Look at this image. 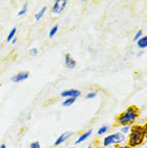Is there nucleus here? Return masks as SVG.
Instances as JSON below:
<instances>
[{
	"label": "nucleus",
	"mask_w": 147,
	"mask_h": 148,
	"mask_svg": "<svg viewBox=\"0 0 147 148\" xmlns=\"http://www.w3.org/2000/svg\"><path fill=\"white\" fill-rule=\"evenodd\" d=\"M140 116V108L136 105H130L125 112L118 115L116 118V125L118 126H131Z\"/></svg>",
	"instance_id": "1"
},
{
	"label": "nucleus",
	"mask_w": 147,
	"mask_h": 148,
	"mask_svg": "<svg viewBox=\"0 0 147 148\" xmlns=\"http://www.w3.org/2000/svg\"><path fill=\"white\" fill-rule=\"evenodd\" d=\"M145 141V131L143 126L141 125H133L130 130L128 138V146L130 148H135L141 146Z\"/></svg>",
	"instance_id": "2"
},
{
	"label": "nucleus",
	"mask_w": 147,
	"mask_h": 148,
	"mask_svg": "<svg viewBox=\"0 0 147 148\" xmlns=\"http://www.w3.org/2000/svg\"><path fill=\"white\" fill-rule=\"evenodd\" d=\"M124 141H126V136L120 132H116V133L110 134L107 136L104 137L103 140V146H110V145L114 144H120Z\"/></svg>",
	"instance_id": "3"
},
{
	"label": "nucleus",
	"mask_w": 147,
	"mask_h": 148,
	"mask_svg": "<svg viewBox=\"0 0 147 148\" xmlns=\"http://www.w3.org/2000/svg\"><path fill=\"white\" fill-rule=\"evenodd\" d=\"M67 3H68L67 0H63V1L57 0V1H55V3H54V5L52 8V12H53L54 14H60V13L63 11V9L66 8Z\"/></svg>",
	"instance_id": "4"
},
{
	"label": "nucleus",
	"mask_w": 147,
	"mask_h": 148,
	"mask_svg": "<svg viewBox=\"0 0 147 148\" xmlns=\"http://www.w3.org/2000/svg\"><path fill=\"white\" fill-rule=\"evenodd\" d=\"M60 96L63 98H74L76 99L81 96V91L78 89H68V90H63V92L60 93Z\"/></svg>",
	"instance_id": "5"
},
{
	"label": "nucleus",
	"mask_w": 147,
	"mask_h": 148,
	"mask_svg": "<svg viewBox=\"0 0 147 148\" xmlns=\"http://www.w3.org/2000/svg\"><path fill=\"white\" fill-rule=\"evenodd\" d=\"M28 77H29V72L28 71H22V72L15 74L14 76L11 78V81L13 83H21L23 81H26Z\"/></svg>",
	"instance_id": "6"
},
{
	"label": "nucleus",
	"mask_w": 147,
	"mask_h": 148,
	"mask_svg": "<svg viewBox=\"0 0 147 148\" xmlns=\"http://www.w3.org/2000/svg\"><path fill=\"white\" fill-rule=\"evenodd\" d=\"M72 135H73V132H69V131H68V132H63V134H60V136H59L58 138L56 140L54 144H55V146H59L60 144L65 143V142H66L68 138H70Z\"/></svg>",
	"instance_id": "7"
},
{
	"label": "nucleus",
	"mask_w": 147,
	"mask_h": 148,
	"mask_svg": "<svg viewBox=\"0 0 147 148\" xmlns=\"http://www.w3.org/2000/svg\"><path fill=\"white\" fill-rule=\"evenodd\" d=\"M65 63H66V67L69 68V69H74L76 67V61L71 57L69 53L65 55Z\"/></svg>",
	"instance_id": "8"
},
{
	"label": "nucleus",
	"mask_w": 147,
	"mask_h": 148,
	"mask_svg": "<svg viewBox=\"0 0 147 148\" xmlns=\"http://www.w3.org/2000/svg\"><path fill=\"white\" fill-rule=\"evenodd\" d=\"M92 134V129H89V130H87L86 132H84V133L82 134L81 136L77 138L76 141H75V145H78V144H81V143H83L84 141H86L87 138H88L90 135Z\"/></svg>",
	"instance_id": "9"
},
{
	"label": "nucleus",
	"mask_w": 147,
	"mask_h": 148,
	"mask_svg": "<svg viewBox=\"0 0 147 148\" xmlns=\"http://www.w3.org/2000/svg\"><path fill=\"white\" fill-rule=\"evenodd\" d=\"M136 42H137V46H139L141 49L146 48L147 47V36H146V37L140 38V39L136 41Z\"/></svg>",
	"instance_id": "10"
},
{
	"label": "nucleus",
	"mask_w": 147,
	"mask_h": 148,
	"mask_svg": "<svg viewBox=\"0 0 147 148\" xmlns=\"http://www.w3.org/2000/svg\"><path fill=\"white\" fill-rule=\"evenodd\" d=\"M75 100H76V99H74V98H67V99H65V100L63 101L61 105L65 106V108H69V106H71V105L75 102Z\"/></svg>",
	"instance_id": "11"
},
{
	"label": "nucleus",
	"mask_w": 147,
	"mask_h": 148,
	"mask_svg": "<svg viewBox=\"0 0 147 148\" xmlns=\"http://www.w3.org/2000/svg\"><path fill=\"white\" fill-rule=\"evenodd\" d=\"M46 10H47V8H46V7H43V8H42L40 11H39L37 13V14L34 15V19H36V21H40L41 17H42V16L44 15L45 12H46Z\"/></svg>",
	"instance_id": "12"
},
{
	"label": "nucleus",
	"mask_w": 147,
	"mask_h": 148,
	"mask_svg": "<svg viewBox=\"0 0 147 148\" xmlns=\"http://www.w3.org/2000/svg\"><path fill=\"white\" fill-rule=\"evenodd\" d=\"M16 30H17V28H16V27H14V28H12V29H11V31L9 32V36H8V38H7L8 42H11V41L15 38V34H16Z\"/></svg>",
	"instance_id": "13"
},
{
	"label": "nucleus",
	"mask_w": 147,
	"mask_h": 148,
	"mask_svg": "<svg viewBox=\"0 0 147 148\" xmlns=\"http://www.w3.org/2000/svg\"><path fill=\"white\" fill-rule=\"evenodd\" d=\"M110 129V126H107V125H103L102 127H100V129L98 130V135H103L104 133H106L107 131Z\"/></svg>",
	"instance_id": "14"
},
{
	"label": "nucleus",
	"mask_w": 147,
	"mask_h": 148,
	"mask_svg": "<svg viewBox=\"0 0 147 148\" xmlns=\"http://www.w3.org/2000/svg\"><path fill=\"white\" fill-rule=\"evenodd\" d=\"M58 28H59L58 25H55V26L53 27V28L51 29V31H49V34H48V37L51 38V39L54 37V36L57 34V31H58Z\"/></svg>",
	"instance_id": "15"
},
{
	"label": "nucleus",
	"mask_w": 147,
	"mask_h": 148,
	"mask_svg": "<svg viewBox=\"0 0 147 148\" xmlns=\"http://www.w3.org/2000/svg\"><path fill=\"white\" fill-rule=\"evenodd\" d=\"M130 130H131V126H124V127H122V129H120V133H122L125 135V134L130 132Z\"/></svg>",
	"instance_id": "16"
},
{
	"label": "nucleus",
	"mask_w": 147,
	"mask_h": 148,
	"mask_svg": "<svg viewBox=\"0 0 147 148\" xmlns=\"http://www.w3.org/2000/svg\"><path fill=\"white\" fill-rule=\"evenodd\" d=\"M27 9H28V3H25L24 5H23L22 9H21V11H19L17 14H19V16H22V15H25L26 12H27Z\"/></svg>",
	"instance_id": "17"
},
{
	"label": "nucleus",
	"mask_w": 147,
	"mask_h": 148,
	"mask_svg": "<svg viewBox=\"0 0 147 148\" xmlns=\"http://www.w3.org/2000/svg\"><path fill=\"white\" fill-rule=\"evenodd\" d=\"M142 37H143V31H142V30H139V31L136 32L135 36H134V38H133V41H134V42H136V41L139 40L140 38H142Z\"/></svg>",
	"instance_id": "18"
},
{
	"label": "nucleus",
	"mask_w": 147,
	"mask_h": 148,
	"mask_svg": "<svg viewBox=\"0 0 147 148\" xmlns=\"http://www.w3.org/2000/svg\"><path fill=\"white\" fill-rule=\"evenodd\" d=\"M29 148H41L40 142H38V141L32 142V143L29 145Z\"/></svg>",
	"instance_id": "19"
},
{
	"label": "nucleus",
	"mask_w": 147,
	"mask_h": 148,
	"mask_svg": "<svg viewBox=\"0 0 147 148\" xmlns=\"http://www.w3.org/2000/svg\"><path fill=\"white\" fill-rule=\"evenodd\" d=\"M96 97H97V92L90 91V92H88L86 95V99H93V98H96Z\"/></svg>",
	"instance_id": "20"
},
{
	"label": "nucleus",
	"mask_w": 147,
	"mask_h": 148,
	"mask_svg": "<svg viewBox=\"0 0 147 148\" xmlns=\"http://www.w3.org/2000/svg\"><path fill=\"white\" fill-rule=\"evenodd\" d=\"M29 54H30L31 56H37V55H38V48H36V47L30 48Z\"/></svg>",
	"instance_id": "21"
},
{
	"label": "nucleus",
	"mask_w": 147,
	"mask_h": 148,
	"mask_svg": "<svg viewBox=\"0 0 147 148\" xmlns=\"http://www.w3.org/2000/svg\"><path fill=\"white\" fill-rule=\"evenodd\" d=\"M144 128V131H145V138H147V122L143 126Z\"/></svg>",
	"instance_id": "22"
},
{
	"label": "nucleus",
	"mask_w": 147,
	"mask_h": 148,
	"mask_svg": "<svg viewBox=\"0 0 147 148\" xmlns=\"http://www.w3.org/2000/svg\"><path fill=\"white\" fill-rule=\"evenodd\" d=\"M117 148H130L128 145H124V146H118Z\"/></svg>",
	"instance_id": "23"
},
{
	"label": "nucleus",
	"mask_w": 147,
	"mask_h": 148,
	"mask_svg": "<svg viewBox=\"0 0 147 148\" xmlns=\"http://www.w3.org/2000/svg\"><path fill=\"white\" fill-rule=\"evenodd\" d=\"M16 41H17V39H16V38H14V39H13V40L11 41L12 44H15V43H16Z\"/></svg>",
	"instance_id": "24"
},
{
	"label": "nucleus",
	"mask_w": 147,
	"mask_h": 148,
	"mask_svg": "<svg viewBox=\"0 0 147 148\" xmlns=\"http://www.w3.org/2000/svg\"><path fill=\"white\" fill-rule=\"evenodd\" d=\"M0 148H7V146H5V144H1L0 145Z\"/></svg>",
	"instance_id": "25"
},
{
	"label": "nucleus",
	"mask_w": 147,
	"mask_h": 148,
	"mask_svg": "<svg viewBox=\"0 0 147 148\" xmlns=\"http://www.w3.org/2000/svg\"><path fill=\"white\" fill-rule=\"evenodd\" d=\"M86 148H92L91 146H88V147H86Z\"/></svg>",
	"instance_id": "26"
},
{
	"label": "nucleus",
	"mask_w": 147,
	"mask_h": 148,
	"mask_svg": "<svg viewBox=\"0 0 147 148\" xmlns=\"http://www.w3.org/2000/svg\"><path fill=\"white\" fill-rule=\"evenodd\" d=\"M70 148H75V147H70Z\"/></svg>",
	"instance_id": "27"
},
{
	"label": "nucleus",
	"mask_w": 147,
	"mask_h": 148,
	"mask_svg": "<svg viewBox=\"0 0 147 148\" xmlns=\"http://www.w3.org/2000/svg\"><path fill=\"white\" fill-rule=\"evenodd\" d=\"M146 148H147V147H146Z\"/></svg>",
	"instance_id": "28"
}]
</instances>
